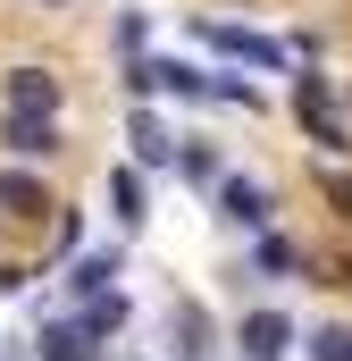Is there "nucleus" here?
Instances as JSON below:
<instances>
[{"label":"nucleus","mask_w":352,"mask_h":361,"mask_svg":"<svg viewBox=\"0 0 352 361\" xmlns=\"http://www.w3.org/2000/svg\"><path fill=\"white\" fill-rule=\"evenodd\" d=\"M294 118H302V126H310V143H319V152H327V160H336V152H344V118H336V92L319 85V76H310V68H294Z\"/></svg>","instance_id":"f257e3e1"},{"label":"nucleus","mask_w":352,"mask_h":361,"mask_svg":"<svg viewBox=\"0 0 352 361\" xmlns=\"http://www.w3.org/2000/svg\"><path fill=\"white\" fill-rule=\"evenodd\" d=\"M0 101H8V118H59V76L25 59V68L0 76Z\"/></svg>","instance_id":"f03ea898"},{"label":"nucleus","mask_w":352,"mask_h":361,"mask_svg":"<svg viewBox=\"0 0 352 361\" xmlns=\"http://www.w3.org/2000/svg\"><path fill=\"white\" fill-rule=\"evenodd\" d=\"M218 219H235V227H252V235H268L277 202H268V185H260V177H218Z\"/></svg>","instance_id":"7ed1b4c3"},{"label":"nucleus","mask_w":352,"mask_h":361,"mask_svg":"<svg viewBox=\"0 0 352 361\" xmlns=\"http://www.w3.org/2000/svg\"><path fill=\"white\" fill-rule=\"evenodd\" d=\"M210 51H227V59H252V68H285V51L268 42V34H252V25H193Z\"/></svg>","instance_id":"20e7f679"},{"label":"nucleus","mask_w":352,"mask_h":361,"mask_svg":"<svg viewBox=\"0 0 352 361\" xmlns=\"http://www.w3.org/2000/svg\"><path fill=\"white\" fill-rule=\"evenodd\" d=\"M235 345H244V361H285V345H294V319H285V311H252V319L235 328Z\"/></svg>","instance_id":"39448f33"},{"label":"nucleus","mask_w":352,"mask_h":361,"mask_svg":"<svg viewBox=\"0 0 352 361\" xmlns=\"http://www.w3.org/2000/svg\"><path fill=\"white\" fill-rule=\"evenodd\" d=\"M34 345H42V361H101V336H92L84 319H51Z\"/></svg>","instance_id":"423d86ee"},{"label":"nucleus","mask_w":352,"mask_h":361,"mask_svg":"<svg viewBox=\"0 0 352 361\" xmlns=\"http://www.w3.org/2000/svg\"><path fill=\"white\" fill-rule=\"evenodd\" d=\"M0 143L17 160H51L59 152V118H0Z\"/></svg>","instance_id":"0eeeda50"},{"label":"nucleus","mask_w":352,"mask_h":361,"mask_svg":"<svg viewBox=\"0 0 352 361\" xmlns=\"http://www.w3.org/2000/svg\"><path fill=\"white\" fill-rule=\"evenodd\" d=\"M126 135H134V160H143V169H168V160H176L168 126H160L151 109H134V118H126Z\"/></svg>","instance_id":"6e6552de"},{"label":"nucleus","mask_w":352,"mask_h":361,"mask_svg":"<svg viewBox=\"0 0 352 361\" xmlns=\"http://www.w3.org/2000/svg\"><path fill=\"white\" fill-rule=\"evenodd\" d=\"M109 210H118V227H143L151 219V193H143L134 169H109Z\"/></svg>","instance_id":"1a4fd4ad"},{"label":"nucleus","mask_w":352,"mask_h":361,"mask_svg":"<svg viewBox=\"0 0 352 361\" xmlns=\"http://www.w3.org/2000/svg\"><path fill=\"white\" fill-rule=\"evenodd\" d=\"M0 210H8V219H42V210H51V193L25 177V169H0Z\"/></svg>","instance_id":"9d476101"},{"label":"nucleus","mask_w":352,"mask_h":361,"mask_svg":"<svg viewBox=\"0 0 352 361\" xmlns=\"http://www.w3.org/2000/svg\"><path fill=\"white\" fill-rule=\"evenodd\" d=\"M176 353H184V361H210V353H218V328H210V311H193V302L176 311Z\"/></svg>","instance_id":"9b49d317"},{"label":"nucleus","mask_w":352,"mask_h":361,"mask_svg":"<svg viewBox=\"0 0 352 361\" xmlns=\"http://www.w3.org/2000/svg\"><path fill=\"white\" fill-rule=\"evenodd\" d=\"M109 277H118V252H84V261H76V277H68V294L101 302V294H109Z\"/></svg>","instance_id":"f8f14e48"},{"label":"nucleus","mask_w":352,"mask_h":361,"mask_svg":"<svg viewBox=\"0 0 352 361\" xmlns=\"http://www.w3.org/2000/svg\"><path fill=\"white\" fill-rule=\"evenodd\" d=\"M176 169H184V177H193V185H210V193H218V177H227L210 143H184V152H176Z\"/></svg>","instance_id":"ddd939ff"},{"label":"nucleus","mask_w":352,"mask_h":361,"mask_svg":"<svg viewBox=\"0 0 352 361\" xmlns=\"http://www.w3.org/2000/svg\"><path fill=\"white\" fill-rule=\"evenodd\" d=\"M84 328H92V336H118V328H126V294H101V302H84Z\"/></svg>","instance_id":"4468645a"},{"label":"nucleus","mask_w":352,"mask_h":361,"mask_svg":"<svg viewBox=\"0 0 352 361\" xmlns=\"http://www.w3.org/2000/svg\"><path fill=\"white\" fill-rule=\"evenodd\" d=\"M260 269H268V277H294V269H302V252H294L285 235H260Z\"/></svg>","instance_id":"2eb2a0df"},{"label":"nucleus","mask_w":352,"mask_h":361,"mask_svg":"<svg viewBox=\"0 0 352 361\" xmlns=\"http://www.w3.org/2000/svg\"><path fill=\"white\" fill-rule=\"evenodd\" d=\"M310 361H352V328H319L310 336Z\"/></svg>","instance_id":"dca6fc26"},{"label":"nucleus","mask_w":352,"mask_h":361,"mask_svg":"<svg viewBox=\"0 0 352 361\" xmlns=\"http://www.w3.org/2000/svg\"><path fill=\"white\" fill-rule=\"evenodd\" d=\"M327 193H336V210L352 219V177H327Z\"/></svg>","instance_id":"f3484780"}]
</instances>
